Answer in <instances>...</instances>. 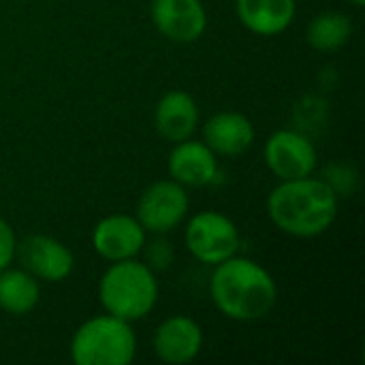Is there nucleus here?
Masks as SVG:
<instances>
[{"instance_id": "12", "label": "nucleus", "mask_w": 365, "mask_h": 365, "mask_svg": "<svg viewBox=\"0 0 365 365\" xmlns=\"http://www.w3.org/2000/svg\"><path fill=\"white\" fill-rule=\"evenodd\" d=\"M169 175L182 186H207L218 178L216 154L192 137L178 141L169 154Z\"/></svg>"}, {"instance_id": "7", "label": "nucleus", "mask_w": 365, "mask_h": 365, "mask_svg": "<svg viewBox=\"0 0 365 365\" xmlns=\"http://www.w3.org/2000/svg\"><path fill=\"white\" fill-rule=\"evenodd\" d=\"M15 257L19 259L21 269L45 282H62L75 269V255L71 248L49 235H28L15 246Z\"/></svg>"}, {"instance_id": "5", "label": "nucleus", "mask_w": 365, "mask_h": 365, "mask_svg": "<svg viewBox=\"0 0 365 365\" xmlns=\"http://www.w3.org/2000/svg\"><path fill=\"white\" fill-rule=\"evenodd\" d=\"M184 242L197 261L205 265H218L237 252L240 231L229 216L216 210H205L188 220Z\"/></svg>"}, {"instance_id": "17", "label": "nucleus", "mask_w": 365, "mask_h": 365, "mask_svg": "<svg viewBox=\"0 0 365 365\" xmlns=\"http://www.w3.org/2000/svg\"><path fill=\"white\" fill-rule=\"evenodd\" d=\"M351 34H353L351 17L338 11H327L310 21L306 38L319 51H336L349 43Z\"/></svg>"}, {"instance_id": "15", "label": "nucleus", "mask_w": 365, "mask_h": 365, "mask_svg": "<svg viewBox=\"0 0 365 365\" xmlns=\"http://www.w3.org/2000/svg\"><path fill=\"white\" fill-rule=\"evenodd\" d=\"M235 11L252 34L276 36L293 24L297 4L295 0H235Z\"/></svg>"}, {"instance_id": "16", "label": "nucleus", "mask_w": 365, "mask_h": 365, "mask_svg": "<svg viewBox=\"0 0 365 365\" xmlns=\"http://www.w3.org/2000/svg\"><path fill=\"white\" fill-rule=\"evenodd\" d=\"M41 287L38 280L26 269L0 272V310L13 317H24L38 306Z\"/></svg>"}, {"instance_id": "18", "label": "nucleus", "mask_w": 365, "mask_h": 365, "mask_svg": "<svg viewBox=\"0 0 365 365\" xmlns=\"http://www.w3.org/2000/svg\"><path fill=\"white\" fill-rule=\"evenodd\" d=\"M143 250H145V265L152 269V272H165V269H169L171 267V263H173V246H171V242H167V240H154L148 248L143 246Z\"/></svg>"}, {"instance_id": "13", "label": "nucleus", "mask_w": 365, "mask_h": 365, "mask_svg": "<svg viewBox=\"0 0 365 365\" xmlns=\"http://www.w3.org/2000/svg\"><path fill=\"white\" fill-rule=\"evenodd\" d=\"M255 126L240 111H220L203 126V143L220 156H240L255 143Z\"/></svg>"}, {"instance_id": "9", "label": "nucleus", "mask_w": 365, "mask_h": 365, "mask_svg": "<svg viewBox=\"0 0 365 365\" xmlns=\"http://www.w3.org/2000/svg\"><path fill=\"white\" fill-rule=\"evenodd\" d=\"M145 229L141 222L126 214H111L96 222L92 229V248L105 261L135 259L145 246Z\"/></svg>"}, {"instance_id": "8", "label": "nucleus", "mask_w": 365, "mask_h": 365, "mask_svg": "<svg viewBox=\"0 0 365 365\" xmlns=\"http://www.w3.org/2000/svg\"><path fill=\"white\" fill-rule=\"evenodd\" d=\"M269 171L278 180H297L312 175L317 167L314 143L297 130H276L263 150Z\"/></svg>"}, {"instance_id": "11", "label": "nucleus", "mask_w": 365, "mask_h": 365, "mask_svg": "<svg viewBox=\"0 0 365 365\" xmlns=\"http://www.w3.org/2000/svg\"><path fill=\"white\" fill-rule=\"evenodd\" d=\"M152 346L156 357L165 364H190L203 349V329L190 317H169L156 327Z\"/></svg>"}, {"instance_id": "19", "label": "nucleus", "mask_w": 365, "mask_h": 365, "mask_svg": "<svg viewBox=\"0 0 365 365\" xmlns=\"http://www.w3.org/2000/svg\"><path fill=\"white\" fill-rule=\"evenodd\" d=\"M15 246H17V240H15L11 225L0 218V272L6 269L11 261L15 259Z\"/></svg>"}, {"instance_id": "10", "label": "nucleus", "mask_w": 365, "mask_h": 365, "mask_svg": "<svg viewBox=\"0 0 365 365\" xmlns=\"http://www.w3.org/2000/svg\"><path fill=\"white\" fill-rule=\"evenodd\" d=\"M156 30L173 43H195L207 28V13L201 0H152Z\"/></svg>"}, {"instance_id": "2", "label": "nucleus", "mask_w": 365, "mask_h": 365, "mask_svg": "<svg viewBox=\"0 0 365 365\" xmlns=\"http://www.w3.org/2000/svg\"><path fill=\"white\" fill-rule=\"evenodd\" d=\"M210 295L227 319L250 323L272 312L278 299V287L263 265L233 255L214 265Z\"/></svg>"}, {"instance_id": "20", "label": "nucleus", "mask_w": 365, "mask_h": 365, "mask_svg": "<svg viewBox=\"0 0 365 365\" xmlns=\"http://www.w3.org/2000/svg\"><path fill=\"white\" fill-rule=\"evenodd\" d=\"M351 4H355V6H364L365 4V0H349Z\"/></svg>"}, {"instance_id": "3", "label": "nucleus", "mask_w": 365, "mask_h": 365, "mask_svg": "<svg viewBox=\"0 0 365 365\" xmlns=\"http://www.w3.org/2000/svg\"><path fill=\"white\" fill-rule=\"evenodd\" d=\"M98 299L107 314L128 323L141 321L158 302L156 274L137 259L113 261L101 276Z\"/></svg>"}, {"instance_id": "6", "label": "nucleus", "mask_w": 365, "mask_h": 365, "mask_svg": "<svg viewBox=\"0 0 365 365\" xmlns=\"http://www.w3.org/2000/svg\"><path fill=\"white\" fill-rule=\"evenodd\" d=\"M188 195L175 180L154 182L143 190L137 203V220L141 227L154 235H165L173 231L188 214Z\"/></svg>"}, {"instance_id": "1", "label": "nucleus", "mask_w": 365, "mask_h": 365, "mask_svg": "<svg viewBox=\"0 0 365 365\" xmlns=\"http://www.w3.org/2000/svg\"><path fill=\"white\" fill-rule=\"evenodd\" d=\"M267 214L276 229L291 237L323 235L338 216V195L317 178L280 180L267 197Z\"/></svg>"}, {"instance_id": "4", "label": "nucleus", "mask_w": 365, "mask_h": 365, "mask_svg": "<svg viewBox=\"0 0 365 365\" xmlns=\"http://www.w3.org/2000/svg\"><path fill=\"white\" fill-rule=\"evenodd\" d=\"M137 355V336L128 321L113 314L92 317L71 340V359L77 365H128Z\"/></svg>"}, {"instance_id": "14", "label": "nucleus", "mask_w": 365, "mask_h": 365, "mask_svg": "<svg viewBox=\"0 0 365 365\" xmlns=\"http://www.w3.org/2000/svg\"><path fill=\"white\" fill-rule=\"evenodd\" d=\"M199 124V107L184 90L167 92L154 109V126L171 143L190 139Z\"/></svg>"}]
</instances>
